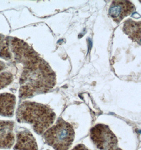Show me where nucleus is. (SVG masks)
Listing matches in <instances>:
<instances>
[{"instance_id": "nucleus-5", "label": "nucleus", "mask_w": 141, "mask_h": 150, "mask_svg": "<svg viewBox=\"0 0 141 150\" xmlns=\"http://www.w3.org/2000/svg\"><path fill=\"white\" fill-rule=\"evenodd\" d=\"M10 48L16 61L21 63L24 66L37 62L40 59L28 44L16 38L10 41Z\"/></svg>"}, {"instance_id": "nucleus-7", "label": "nucleus", "mask_w": 141, "mask_h": 150, "mask_svg": "<svg viewBox=\"0 0 141 150\" xmlns=\"http://www.w3.org/2000/svg\"><path fill=\"white\" fill-rule=\"evenodd\" d=\"M14 124L13 122L0 120V149H8L13 146L15 141Z\"/></svg>"}, {"instance_id": "nucleus-13", "label": "nucleus", "mask_w": 141, "mask_h": 150, "mask_svg": "<svg viewBox=\"0 0 141 150\" xmlns=\"http://www.w3.org/2000/svg\"><path fill=\"white\" fill-rule=\"evenodd\" d=\"M72 150H89L87 148L83 145V144H79L77 145L75 148H73Z\"/></svg>"}, {"instance_id": "nucleus-1", "label": "nucleus", "mask_w": 141, "mask_h": 150, "mask_svg": "<svg viewBox=\"0 0 141 150\" xmlns=\"http://www.w3.org/2000/svg\"><path fill=\"white\" fill-rule=\"evenodd\" d=\"M20 83L19 97L29 98L52 88L55 86V75L47 63L40 59L24 66Z\"/></svg>"}, {"instance_id": "nucleus-11", "label": "nucleus", "mask_w": 141, "mask_h": 150, "mask_svg": "<svg viewBox=\"0 0 141 150\" xmlns=\"http://www.w3.org/2000/svg\"><path fill=\"white\" fill-rule=\"evenodd\" d=\"M9 45V42L7 39L0 34V57L6 60H10L12 57Z\"/></svg>"}, {"instance_id": "nucleus-2", "label": "nucleus", "mask_w": 141, "mask_h": 150, "mask_svg": "<svg viewBox=\"0 0 141 150\" xmlns=\"http://www.w3.org/2000/svg\"><path fill=\"white\" fill-rule=\"evenodd\" d=\"M16 119L20 123L31 124L37 134H42L53 124L55 114L45 105L26 101L19 106Z\"/></svg>"}, {"instance_id": "nucleus-12", "label": "nucleus", "mask_w": 141, "mask_h": 150, "mask_svg": "<svg viewBox=\"0 0 141 150\" xmlns=\"http://www.w3.org/2000/svg\"><path fill=\"white\" fill-rule=\"evenodd\" d=\"M12 74L9 72H4L0 74V90L10 84L13 81Z\"/></svg>"}, {"instance_id": "nucleus-8", "label": "nucleus", "mask_w": 141, "mask_h": 150, "mask_svg": "<svg viewBox=\"0 0 141 150\" xmlns=\"http://www.w3.org/2000/svg\"><path fill=\"white\" fill-rule=\"evenodd\" d=\"M16 138V143L14 150H38L36 140L29 131L24 130L18 132Z\"/></svg>"}, {"instance_id": "nucleus-4", "label": "nucleus", "mask_w": 141, "mask_h": 150, "mask_svg": "<svg viewBox=\"0 0 141 150\" xmlns=\"http://www.w3.org/2000/svg\"><path fill=\"white\" fill-rule=\"evenodd\" d=\"M90 137L99 150H113L118 145L116 137L104 124H97L93 127L90 131Z\"/></svg>"}, {"instance_id": "nucleus-14", "label": "nucleus", "mask_w": 141, "mask_h": 150, "mask_svg": "<svg viewBox=\"0 0 141 150\" xmlns=\"http://www.w3.org/2000/svg\"><path fill=\"white\" fill-rule=\"evenodd\" d=\"M5 67V64L4 62L0 61V72L2 71Z\"/></svg>"}, {"instance_id": "nucleus-9", "label": "nucleus", "mask_w": 141, "mask_h": 150, "mask_svg": "<svg viewBox=\"0 0 141 150\" xmlns=\"http://www.w3.org/2000/svg\"><path fill=\"white\" fill-rule=\"evenodd\" d=\"M16 98L11 93L0 94V115L12 117L16 107Z\"/></svg>"}, {"instance_id": "nucleus-15", "label": "nucleus", "mask_w": 141, "mask_h": 150, "mask_svg": "<svg viewBox=\"0 0 141 150\" xmlns=\"http://www.w3.org/2000/svg\"><path fill=\"white\" fill-rule=\"evenodd\" d=\"M122 150V149H120V148H115L114 149H113V150Z\"/></svg>"}, {"instance_id": "nucleus-3", "label": "nucleus", "mask_w": 141, "mask_h": 150, "mask_svg": "<svg viewBox=\"0 0 141 150\" xmlns=\"http://www.w3.org/2000/svg\"><path fill=\"white\" fill-rule=\"evenodd\" d=\"M43 137L55 150H68L74 140L75 132L70 124L60 119L44 133Z\"/></svg>"}, {"instance_id": "nucleus-6", "label": "nucleus", "mask_w": 141, "mask_h": 150, "mask_svg": "<svg viewBox=\"0 0 141 150\" xmlns=\"http://www.w3.org/2000/svg\"><path fill=\"white\" fill-rule=\"evenodd\" d=\"M135 10L133 4L126 1H114L110 8L111 18L116 22H120Z\"/></svg>"}, {"instance_id": "nucleus-10", "label": "nucleus", "mask_w": 141, "mask_h": 150, "mask_svg": "<svg viewBox=\"0 0 141 150\" xmlns=\"http://www.w3.org/2000/svg\"><path fill=\"white\" fill-rule=\"evenodd\" d=\"M124 31L132 40L140 42L141 38V23L132 20H128L124 26Z\"/></svg>"}]
</instances>
